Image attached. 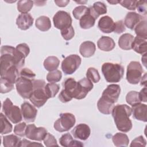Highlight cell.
I'll return each mask as SVG.
<instances>
[{
  "mask_svg": "<svg viewBox=\"0 0 147 147\" xmlns=\"http://www.w3.org/2000/svg\"><path fill=\"white\" fill-rule=\"evenodd\" d=\"M131 113V108L126 105L114 106L111 114L118 130L126 133L131 129L132 122L129 118Z\"/></svg>",
  "mask_w": 147,
  "mask_h": 147,
  "instance_id": "obj_1",
  "label": "cell"
},
{
  "mask_svg": "<svg viewBox=\"0 0 147 147\" xmlns=\"http://www.w3.org/2000/svg\"><path fill=\"white\" fill-rule=\"evenodd\" d=\"M102 72L107 82L118 83L123 78L124 68L120 64L105 63L102 66Z\"/></svg>",
  "mask_w": 147,
  "mask_h": 147,
  "instance_id": "obj_2",
  "label": "cell"
},
{
  "mask_svg": "<svg viewBox=\"0 0 147 147\" xmlns=\"http://www.w3.org/2000/svg\"><path fill=\"white\" fill-rule=\"evenodd\" d=\"M33 83L34 88L29 98V100L34 106L40 108L42 107L48 99L45 91L46 84L44 80L34 79Z\"/></svg>",
  "mask_w": 147,
  "mask_h": 147,
  "instance_id": "obj_3",
  "label": "cell"
},
{
  "mask_svg": "<svg viewBox=\"0 0 147 147\" xmlns=\"http://www.w3.org/2000/svg\"><path fill=\"white\" fill-rule=\"evenodd\" d=\"M2 110L5 116L13 123H18L22 121L21 110L14 105L9 98H6L2 104Z\"/></svg>",
  "mask_w": 147,
  "mask_h": 147,
  "instance_id": "obj_4",
  "label": "cell"
},
{
  "mask_svg": "<svg viewBox=\"0 0 147 147\" xmlns=\"http://www.w3.org/2000/svg\"><path fill=\"white\" fill-rule=\"evenodd\" d=\"M75 122L76 119L74 114L69 113H61L60 118L55 122L53 127L57 131H67L74 126Z\"/></svg>",
  "mask_w": 147,
  "mask_h": 147,
  "instance_id": "obj_5",
  "label": "cell"
},
{
  "mask_svg": "<svg viewBox=\"0 0 147 147\" xmlns=\"http://www.w3.org/2000/svg\"><path fill=\"white\" fill-rule=\"evenodd\" d=\"M143 72L142 65L139 62L131 61L127 67L126 79L127 82L133 84H138L141 80Z\"/></svg>",
  "mask_w": 147,
  "mask_h": 147,
  "instance_id": "obj_6",
  "label": "cell"
},
{
  "mask_svg": "<svg viewBox=\"0 0 147 147\" xmlns=\"http://www.w3.org/2000/svg\"><path fill=\"white\" fill-rule=\"evenodd\" d=\"M33 80L19 76L16 83V87L19 95L24 99H29L33 91Z\"/></svg>",
  "mask_w": 147,
  "mask_h": 147,
  "instance_id": "obj_7",
  "label": "cell"
},
{
  "mask_svg": "<svg viewBox=\"0 0 147 147\" xmlns=\"http://www.w3.org/2000/svg\"><path fill=\"white\" fill-rule=\"evenodd\" d=\"M82 59L78 55H71L66 57L61 63V69L65 75H71L79 67Z\"/></svg>",
  "mask_w": 147,
  "mask_h": 147,
  "instance_id": "obj_8",
  "label": "cell"
},
{
  "mask_svg": "<svg viewBox=\"0 0 147 147\" xmlns=\"http://www.w3.org/2000/svg\"><path fill=\"white\" fill-rule=\"evenodd\" d=\"M92 82L87 78H84L78 82L75 89L74 98L82 99L84 98L89 91L93 88Z\"/></svg>",
  "mask_w": 147,
  "mask_h": 147,
  "instance_id": "obj_9",
  "label": "cell"
},
{
  "mask_svg": "<svg viewBox=\"0 0 147 147\" xmlns=\"http://www.w3.org/2000/svg\"><path fill=\"white\" fill-rule=\"evenodd\" d=\"M53 21L55 28L60 30L72 26V18L70 14L63 10H59L55 14Z\"/></svg>",
  "mask_w": 147,
  "mask_h": 147,
  "instance_id": "obj_10",
  "label": "cell"
},
{
  "mask_svg": "<svg viewBox=\"0 0 147 147\" xmlns=\"http://www.w3.org/2000/svg\"><path fill=\"white\" fill-rule=\"evenodd\" d=\"M47 133L48 132L45 128L43 127H37L34 124L27 125L25 130V136L26 138L38 141L44 140Z\"/></svg>",
  "mask_w": 147,
  "mask_h": 147,
  "instance_id": "obj_11",
  "label": "cell"
},
{
  "mask_svg": "<svg viewBox=\"0 0 147 147\" xmlns=\"http://www.w3.org/2000/svg\"><path fill=\"white\" fill-rule=\"evenodd\" d=\"M121 92V88L118 84H111L108 85L103 91L102 98L113 104L118 101Z\"/></svg>",
  "mask_w": 147,
  "mask_h": 147,
  "instance_id": "obj_12",
  "label": "cell"
},
{
  "mask_svg": "<svg viewBox=\"0 0 147 147\" xmlns=\"http://www.w3.org/2000/svg\"><path fill=\"white\" fill-rule=\"evenodd\" d=\"M21 109L24 119L26 122H33L36 119L37 110L30 103L24 102L21 106Z\"/></svg>",
  "mask_w": 147,
  "mask_h": 147,
  "instance_id": "obj_13",
  "label": "cell"
},
{
  "mask_svg": "<svg viewBox=\"0 0 147 147\" xmlns=\"http://www.w3.org/2000/svg\"><path fill=\"white\" fill-rule=\"evenodd\" d=\"M71 133L74 138L84 141L89 137L91 130L87 124L80 123L72 130Z\"/></svg>",
  "mask_w": 147,
  "mask_h": 147,
  "instance_id": "obj_14",
  "label": "cell"
},
{
  "mask_svg": "<svg viewBox=\"0 0 147 147\" xmlns=\"http://www.w3.org/2000/svg\"><path fill=\"white\" fill-rule=\"evenodd\" d=\"M98 26L100 30H101L102 32L105 33H110L114 32L115 22L110 17L105 16L99 19Z\"/></svg>",
  "mask_w": 147,
  "mask_h": 147,
  "instance_id": "obj_15",
  "label": "cell"
},
{
  "mask_svg": "<svg viewBox=\"0 0 147 147\" xmlns=\"http://www.w3.org/2000/svg\"><path fill=\"white\" fill-rule=\"evenodd\" d=\"M131 111L133 117L137 120L146 122L147 106L141 103L132 106Z\"/></svg>",
  "mask_w": 147,
  "mask_h": 147,
  "instance_id": "obj_16",
  "label": "cell"
},
{
  "mask_svg": "<svg viewBox=\"0 0 147 147\" xmlns=\"http://www.w3.org/2000/svg\"><path fill=\"white\" fill-rule=\"evenodd\" d=\"M34 19L29 13H21L17 18L16 24L18 28L25 30L32 26Z\"/></svg>",
  "mask_w": 147,
  "mask_h": 147,
  "instance_id": "obj_17",
  "label": "cell"
},
{
  "mask_svg": "<svg viewBox=\"0 0 147 147\" xmlns=\"http://www.w3.org/2000/svg\"><path fill=\"white\" fill-rule=\"evenodd\" d=\"M143 20V17L136 12H129L125 16L124 24L129 29L133 30L135 26Z\"/></svg>",
  "mask_w": 147,
  "mask_h": 147,
  "instance_id": "obj_18",
  "label": "cell"
},
{
  "mask_svg": "<svg viewBox=\"0 0 147 147\" xmlns=\"http://www.w3.org/2000/svg\"><path fill=\"white\" fill-rule=\"evenodd\" d=\"M131 49L141 55L146 53L147 51L146 39L136 36L135 38H134L132 42Z\"/></svg>",
  "mask_w": 147,
  "mask_h": 147,
  "instance_id": "obj_19",
  "label": "cell"
},
{
  "mask_svg": "<svg viewBox=\"0 0 147 147\" xmlns=\"http://www.w3.org/2000/svg\"><path fill=\"white\" fill-rule=\"evenodd\" d=\"M95 50V44L90 41H86L82 42L79 48L80 53L84 57H90L93 56Z\"/></svg>",
  "mask_w": 147,
  "mask_h": 147,
  "instance_id": "obj_20",
  "label": "cell"
},
{
  "mask_svg": "<svg viewBox=\"0 0 147 147\" xmlns=\"http://www.w3.org/2000/svg\"><path fill=\"white\" fill-rule=\"evenodd\" d=\"M97 45L99 49L102 51L109 52L112 51L115 46V44L114 40L108 36H102L97 42Z\"/></svg>",
  "mask_w": 147,
  "mask_h": 147,
  "instance_id": "obj_21",
  "label": "cell"
},
{
  "mask_svg": "<svg viewBox=\"0 0 147 147\" xmlns=\"http://www.w3.org/2000/svg\"><path fill=\"white\" fill-rule=\"evenodd\" d=\"M60 145L64 147L69 146H83V144L79 141L73 139L72 136L69 133L63 134L59 139Z\"/></svg>",
  "mask_w": 147,
  "mask_h": 147,
  "instance_id": "obj_22",
  "label": "cell"
},
{
  "mask_svg": "<svg viewBox=\"0 0 147 147\" xmlns=\"http://www.w3.org/2000/svg\"><path fill=\"white\" fill-rule=\"evenodd\" d=\"M134 40V36L130 33H124L121 35L118 40L119 47L123 50L131 49V44Z\"/></svg>",
  "mask_w": 147,
  "mask_h": 147,
  "instance_id": "obj_23",
  "label": "cell"
},
{
  "mask_svg": "<svg viewBox=\"0 0 147 147\" xmlns=\"http://www.w3.org/2000/svg\"><path fill=\"white\" fill-rule=\"evenodd\" d=\"M90 8L91 14L96 19L100 15L107 13V7L106 5L102 2H96Z\"/></svg>",
  "mask_w": 147,
  "mask_h": 147,
  "instance_id": "obj_24",
  "label": "cell"
},
{
  "mask_svg": "<svg viewBox=\"0 0 147 147\" xmlns=\"http://www.w3.org/2000/svg\"><path fill=\"white\" fill-rule=\"evenodd\" d=\"M95 18L91 14L89 8V11L79 20V24L82 29H87L92 28L95 25Z\"/></svg>",
  "mask_w": 147,
  "mask_h": 147,
  "instance_id": "obj_25",
  "label": "cell"
},
{
  "mask_svg": "<svg viewBox=\"0 0 147 147\" xmlns=\"http://www.w3.org/2000/svg\"><path fill=\"white\" fill-rule=\"evenodd\" d=\"M35 25L41 31L45 32L51 28V22L49 17L45 16L39 17L36 20Z\"/></svg>",
  "mask_w": 147,
  "mask_h": 147,
  "instance_id": "obj_26",
  "label": "cell"
},
{
  "mask_svg": "<svg viewBox=\"0 0 147 147\" xmlns=\"http://www.w3.org/2000/svg\"><path fill=\"white\" fill-rule=\"evenodd\" d=\"M112 140L114 145L117 147L126 146L129 142V139L127 136L122 133H117L115 134L112 137Z\"/></svg>",
  "mask_w": 147,
  "mask_h": 147,
  "instance_id": "obj_27",
  "label": "cell"
},
{
  "mask_svg": "<svg viewBox=\"0 0 147 147\" xmlns=\"http://www.w3.org/2000/svg\"><path fill=\"white\" fill-rule=\"evenodd\" d=\"M114 104L108 102L102 97L98 100L97 107L99 111L104 114H110L111 113Z\"/></svg>",
  "mask_w": 147,
  "mask_h": 147,
  "instance_id": "obj_28",
  "label": "cell"
},
{
  "mask_svg": "<svg viewBox=\"0 0 147 147\" xmlns=\"http://www.w3.org/2000/svg\"><path fill=\"white\" fill-rule=\"evenodd\" d=\"M60 64L59 59L54 56H48L44 61V67L46 70L51 72L56 70Z\"/></svg>",
  "mask_w": 147,
  "mask_h": 147,
  "instance_id": "obj_29",
  "label": "cell"
},
{
  "mask_svg": "<svg viewBox=\"0 0 147 147\" xmlns=\"http://www.w3.org/2000/svg\"><path fill=\"white\" fill-rule=\"evenodd\" d=\"M21 139L14 134H10L3 137V144L5 147L19 146Z\"/></svg>",
  "mask_w": 147,
  "mask_h": 147,
  "instance_id": "obj_30",
  "label": "cell"
},
{
  "mask_svg": "<svg viewBox=\"0 0 147 147\" xmlns=\"http://www.w3.org/2000/svg\"><path fill=\"white\" fill-rule=\"evenodd\" d=\"M77 85V82L75 79L72 78H67L63 82V86L64 87V90L73 98L75 88Z\"/></svg>",
  "mask_w": 147,
  "mask_h": 147,
  "instance_id": "obj_31",
  "label": "cell"
},
{
  "mask_svg": "<svg viewBox=\"0 0 147 147\" xmlns=\"http://www.w3.org/2000/svg\"><path fill=\"white\" fill-rule=\"evenodd\" d=\"M0 123H1V134H5L10 133L12 131V125L9 122L6 117L2 113L0 114Z\"/></svg>",
  "mask_w": 147,
  "mask_h": 147,
  "instance_id": "obj_32",
  "label": "cell"
},
{
  "mask_svg": "<svg viewBox=\"0 0 147 147\" xmlns=\"http://www.w3.org/2000/svg\"><path fill=\"white\" fill-rule=\"evenodd\" d=\"M135 33L138 37L147 39L146 32V20H141L134 28Z\"/></svg>",
  "mask_w": 147,
  "mask_h": 147,
  "instance_id": "obj_33",
  "label": "cell"
},
{
  "mask_svg": "<svg viewBox=\"0 0 147 147\" xmlns=\"http://www.w3.org/2000/svg\"><path fill=\"white\" fill-rule=\"evenodd\" d=\"M60 89L59 84L55 83H49L45 86V91L48 99L53 98L57 94Z\"/></svg>",
  "mask_w": 147,
  "mask_h": 147,
  "instance_id": "obj_34",
  "label": "cell"
},
{
  "mask_svg": "<svg viewBox=\"0 0 147 147\" xmlns=\"http://www.w3.org/2000/svg\"><path fill=\"white\" fill-rule=\"evenodd\" d=\"M34 2L32 1H19L17 3V9L22 13H28L33 6Z\"/></svg>",
  "mask_w": 147,
  "mask_h": 147,
  "instance_id": "obj_35",
  "label": "cell"
},
{
  "mask_svg": "<svg viewBox=\"0 0 147 147\" xmlns=\"http://www.w3.org/2000/svg\"><path fill=\"white\" fill-rule=\"evenodd\" d=\"M126 100L129 105L131 106L141 103V102L139 92L135 91H131L127 94L126 96Z\"/></svg>",
  "mask_w": 147,
  "mask_h": 147,
  "instance_id": "obj_36",
  "label": "cell"
},
{
  "mask_svg": "<svg viewBox=\"0 0 147 147\" xmlns=\"http://www.w3.org/2000/svg\"><path fill=\"white\" fill-rule=\"evenodd\" d=\"M86 76L87 79L95 83H98L100 79L98 71L94 67H90L88 68L86 73Z\"/></svg>",
  "mask_w": 147,
  "mask_h": 147,
  "instance_id": "obj_37",
  "label": "cell"
},
{
  "mask_svg": "<svg viewBox=\"0 0 147 147\" xmlns=\"http://www.w3.org/2000/svg\"><path fill=\"white\" fill-rule=\"evenodd\" d=\"M89 11V7L86 6H79L76 7L72 11L74 17L76 20H80L84 14Z\"/></svg>",
  "mask_w": 147,
  "mask_h": 147,
  "instance_id": "obj_38",
  "label": "cell"
},
{
  "mask_svg": "<svg viewBox=\"0 0 147 147\" xmlns=\"http://www.w3.org/2000/svg\"><path fill=\"white\" fill-rule=\"evenodd\" d=\"M61 72L57 69L49 72L47 75V80L50 83L58 82L61 80Z\"/></svg>",
  "mask_w": 147,
  "mask_h": 147,
  "instance_id": "obj_39",
  "label": "cell"
},
{
  "mask_svg": "<svg viewBox=\"0 0 147 147\" xmlns=\"http://www.w3.org/2000/svg\"><path fill=\"white\" fill-rule=\"evenodd\" d=\"M14 88V84L8 80L1 78V92L2 94L7 93L11 91Z\"/></svg>",
  "mask_w": 147,
  "mask_h": 147,
  "instance_id": "obj_40",
  "label": "cell"
},
{
  "mask_svg": "<svg viewBox=\"0 0 147 147\" xmlns=\"http://www.w3.org/2000/svg\"><path fill=\"white\" fill-rule=\"evenodd\" d=\"M60 30L63 38L65 40H69L72 39L75 35V31L72 26L64 28Z\"/></svg>",
  "mask_w": 147,
  "mask_h": 147,
  "instance_id": "obj_41",
  "label": "cell"
},
{
  "mask_svg": "<svg viewBox=\"0 0 147 147\" xmlns=\"http://www.w3.org/2000/svg\"><path fill=\"white\" fill-rule=\"evenodd\" d=\"M26 124L25 122H21L17 124L14 128V133L20 137H24L25 136V130L26 128Z\"/></svg>",
  "mask_w": 147,
  "mask_h": 147,
  "instance_id": "obj_42",
  "label": "cell"
},
{
  "mask_svg": "<svg viewBox=\"0 0 147 147\" xmlns=\"http://www.w3.org/2000/svg\"><path fill=\"white\" fill-rule=\"evenodd\" d=\"M43 141L45 145L47 147L53 146H59L55 137L52 134L49 133H47L46 137H45Z\"/></svg>",
  "mask_w": 147,
  "mask_h": 147,
  "instance_id": "obj_43",
  "label": "cell"
},
{
  "mask_svg": "<svg viewBox=\"0 0 147 147\" xmlns=\"http://www.w3.org/2000/svg\"><path fill=\"white\" fill-rule=\"evenodd\" d=\"M119 3L123 7L131 10H136L137 7V1H131V0H127V1H121Z\"/></svg>",
  "mask_w": 147,
  "mask_h": 147,
  "instance_id": "obj_44",
  "label": "cell"
},
{
  "mask_svg": "<svg viewBox=\"0 0 147 147\" xmlns=\"http://www.w3.org/2000/svg\"><path fill=\"white\" fill-rule=\"evenodd\" d=\"M20 76L25 78L29 79L34 80V78L36 76V74L32 71H31L30 69L27 68H24L20 70Z\"/></svg>",
  "mask_w": 147,
  "mask_h": 147,
  "instance_id": "obj_45",
  "label": "cell"
},
{
  "mask_svg": "<svg viewBox=\"0 0 147 147\" xmlns=\"http://www.w3.org/2000/svg\"><path fill=\"white\" fill-rule=\"evenodd\" d=\"M16 49L22 54L25 57H27L30 52V48L29 46L25 43H21L17 45Z\"/></svg>",
  "mask_w": 147,
  "mask_h": 147,
  "instance_id": "obj_46",
  "label": "cell"
},
{
  "mask_svg": "<svg viewBox=\"0 0 147 147\" xmlns=\"http://www.w3.org/2000/svg\"><path fill=\"white\" fill-rule=\"evenodd\" d=\"M146 144V140L144 139L142 136H140L134 139L131 144L130 146H145Z\"/></svg>",
  "mask_w": 147,
  "mask_h": 147,
  "instance_id": "obj_47",
  "label": "cell"
},
{
  "mask_svg": "<svg viewBox=\"0 0 147 147\" xmlns=\"http://www.w3.org/2000/svg\"><path fill=\"white\" fill-rule=\"evenodd\" d=\"M146 4L147 2L146 1H137L136 8L140 14H146Z\"/></svg>",
  "mask_w": 147,
  "mask_h": 147,
  "instance_id": "obj_48",
  "label": "cell"
},
{
  "mask_svg": "<svg viewBox=\"0 0 147 147\" xmlns=\"http://www.w3.org/2000/svg\"><path fill=\"white\" fill-rule=\"evenodd\" d=\"M125 30H126L125 25L122 20L117 21V22H115V27L114 30V33L119 34L125 31Z\"/></svg>",
  "mask_w": 147,
  "mask_h": 147,
  "instance_id": "obj_49",
  "label": "cell"
},
{
  "mask_svg": "<svg viewBox=\"0 0 147 147\" xmlns=\"http://www.w3.org/2000/svg\"><path fill=\"white\" fill-rule=\"evenodd\" d=\"M59 99L61 102L63 103H66L71 100L72 99V98L63 89V90H61L59 95Z\"/></svg>",
  "mask_w": 147,
  "mask_h": 147,
  "instance_id": "obj_50",
  "label": "cell"
},
{
  "mask_svg": "<svg viewBox=\"0 0 147 147\" xmlns=\"http://www.w3.org/2000/svg\"><path fill=\"white\" fill-rule=\"evenodd\" d=\"M43 146V145L41 144L37 143L35 142H31L30 141H28L26 139H23L21 141L19 146Z\"/></svg>",
  "mask_w": 147,
  "mask_h": 147,
  "instance_id": "obj_51",
  "label": "cell"
},
{
  "mask_svg": "<svg viewBox=\"0 0 147 147\" xmlns=\"http://www.w3.org/2000/svg\"><path fill=\"white\" fill-rule=\"evenodd\" d=\"M146 91L147 88L146 87H145L144 88H142L141 91L139 92L140 98L141 99V101L146 102H147V98H146Z\"/></svg>",
  "mask_w": 147,
  "mask_h": 147,
  "instance_id": "obj_52",
  "label": "cell"
},
{
  "mask_svg": "<svg viewBox=\"0 0 147 147\" xmlns=\"http://www.w3.org/2000/svg\"><path fill=\"white\" fill-rule=\"evenodd\" d=\"M55 3L60 7H64L66 6L68 3H69V1H55Z\"/></svg>",
  "mask_w": 147,
  "mask_h": 147,
  "instance_id": "obj_53",
  "label": "cell"
},
{
  "mask_svg": "<svg viewBox=\"0 0 147 147\" xmlns=\"http://www.w3.org/2000/svg\"><path fill=\"white\" fill-rule=\"evenodd\" d=\"M141 85H145V87H146V73L145 74L144 76L141 77Z\"/></svg>",
  "mask_w": 147,
  "mask_h": 147,
  "instance_id": "obj_54",
  "label": "cell"
},
{
  "mask_svg": "<svg viewBox=\"0 0 147 147\" xmlns=\"http://www.w3.org/2000/svg\"><path fill=\"white\" fill-rule=\"evenodd\" d=\"M109 3H111V4H113V5H115V4H117L118 3H119V1H107Z\"/></svg>",
  "mask_w": 147,
  "mask_h": 147,
  "instance_id": "obj_55",
  "label": "cell"
}]
</instances>
